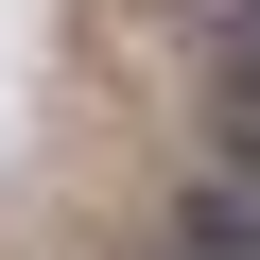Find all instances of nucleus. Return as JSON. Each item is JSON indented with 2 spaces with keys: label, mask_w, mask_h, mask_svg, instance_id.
<instances>
[{
  "label": "nucleus",
  "mask_w": 260,
  "mask_h": 260,
  "mask_svg": "<svg viewBox=\"0 0 260 260\" xmlns=\"http://www.w3.org/2000/svg\"><path fill=\"white\" fill-rule=\"evenodd\" d=\"M174 260H260V208H243V191H191V208H174Z\"/></svg>",
  "instance_id": "f257e3e1"
},
{
  "label": "nucleus",
  "mask_w": 260,
  "mask_h": 260,
  "mask_svg": "<svg viewBox=\"0 0 260 260\" xmlns=\"http://www.w3.org/2000/svg\"><path fill=\"white\" fill-rule=\"evenodd\" d=\"M225 139H243V174H260V52L225 70Z\"/></svg>",
  "instance_id": "f03ea898"
}]
</instances>
